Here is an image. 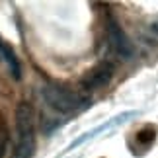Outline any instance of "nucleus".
I'll return each mask as SVG.
<instances>
[{"mask_svg":"<svg viewBox=\"0 0 158 158\" xmlns=\"http://www.w3.org/2000/svg\"><path fill=\"white\" fill-rule=\"evenodd\" d=\"M35 152V111L31 104L20 102L16 107V147L12 158H31Z\"/></svg>","mask_w":158,"mask_h":158,"instance_id":"obj_1","label":"nucleus"},{"mask_svg":"<svg viewBox=\"0 0 158 158\" xmlns=\"http://www.w3.org/2000/svg\"><path fill=\"white\" fill-rule=\"evenodd\" d=\"M41 96H43L45 104L59 113H76L90 104L88 96L72 88H66L63 84H47Z\"/></svg>","mask_w":158,"mask_h":158,"instance_id":"obj_2","label":"nucleus"},{"mask_svg":"<svg viewBox=\"0 0 158 158\" xmlns=\"http://www.w3.org/2000/svg\"><path fill=\"white\" fill-rule=\"evenodd\" d=\"M113 70L115 66L113 63L109 60H102L96 66H92L90 70H86V74L80 78V86L84 90H98V88H104L111 82L113 78Z\"/></svg>","mask_w":158,"mask_h":158,"instance_id":"obj_3","label":"nucleus"},{"mask_svg":"<svg viewBox=\"0 0 158 158\" xmlns=\"http://www.w3.org/2000/svg\"><path fill=\"white\" fill-rule=\"evenodd\" d=\"M107 39L109 43H111L113 51L119 55L121 59H131L133 55H135V47H133L131 39L127 37V33L123 31V27L119 26L117 20H113V18H107Z\"/></svg>","mask_w":158,"mask_h":158,"instance_id":"obj_4","label":"nucleus"},{"mask_svg":"<svg viewBox=\"0 0 158 158\" xmlns=\"http://www.w3.org/2000/svg\"><path fill=\"white\" fill-rule=\"evenodd\" d=\"M154 139H156V129H154V127H150V125L143 127V129L137 133V143H141L143 147H148V144H152Z\"/></svg>","mask_w":158,"mask_h":158,"instance_id":"obj_5","label":"nucleus"},{"mask_svg":"<svg viewBox=\"0 0 158 158\" xmlns=\"http://www.w3.org/2000/svg\"><path fill=\"white\" fill-rule=\"evenodd\" d=\"M152 31L158 35V22H156V23H152Z\"/></svg>","mask_w":158,"mask_h":158,"instance_id":"obj_6","label":"nucleus"},{"mask_svg":"<svg viewBox=\"0 0 158 158\" xmlns=\"http://www.w3.org/2000/svg\"><path fill=\"white\" fill-rule=\"evenodd\" d=\"M2 150H4V141H0V158H2Z\"/></svg>","mask_w":158,"mask_h":158,"instance_id":"obj_7","label":"nucleus"}]
</instances>
